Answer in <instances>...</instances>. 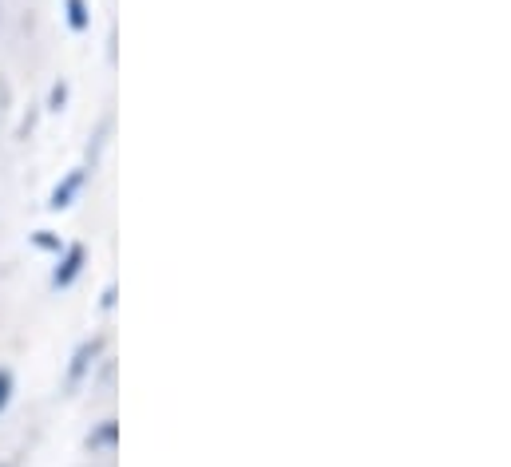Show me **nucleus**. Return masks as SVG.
I'll return each mask as SVG.
<instances>
[{
  "label": "nucleus",
  "mask_w": 511,
  "mask_h": 467,
  "mask_svg": "<svg viewBox=\"0 0 511 467\" xmlns=\"http://www.w3.org/2000/svg\"><path fill=\"white\" fill-rule=\"evenodd\" d=\"M80 270H83V246H71L68 258L56 266V278H52V281H56V285H71V281L80 278Z\"/></svg>",
  "instance_id": "1"
},
{
  "label": "nucleus",
  "mask_w": 511,
  "mask_h": 467,
  "mask_svg": "<svg viewBox=\"0 0 511 467\" xmlns=\"http://www.w3.org/2000/svg\"><path fill=\"white\" fill-rule=\"evenodd\" d=\"M100 349H103V341H91V345H83V349H80V356H76V365H71V373H68V380H71V385H76V380L83 377V368L91 365V356L100 353Z\"/></svg>",
  "instance_id": "2"
},
{
  "label": "nucleus",
  "mask_w": 511,
  "mask_h": 467,
  "mask_svg": "<svg viewBox=\"0 0 511 467\" xmlns=\"http://www.w3.org/2000/svg\"><path fill=\"white\" fill-rule=\"evenodd\" d=\"M80 183H83V175L76 171V175H71V178H68L64 186H56V195H52V202H48V207H52V210H59V207H68V198L76 195V186H80Z\"/></svg>",
  "instance_id": "3"
},
{
  "label": "nucleus",
  "mask_w": 511,
  "mask_h": 467,
  "mask_svg": "<svg viewBox=\"0 0 511 467\" xmlns=\"http://www.w3.org/2000/svg\"><path fill=\"white\" fill-rule=\"evenodd\" d=\"M64 5H68V24L71 28L76 32L88 28V5H83V0H64Z\"/></svg>",
  "instance_id": "4"
},
{
  "label": "nucleus",
  "mask_w": 511,
  "mask_h": 467,
  "mask_svg": "<svg viewBox=\"0 0 511 467\" xmlns=\"http://www.w3.org/2000/svg\"><path fill=\"white\" fill-rule=\"evenodd\" d=\"M8 400H12V373H0V412L8 409Z\"/></svg>",
  "instance_id": "5"
},
{
  "label": "nucleus",
  "mask_w": 511,
  "mask_h": 467,
  "mask_svg": "<svg viewBox=\"0 0 511 467\" xmlns=\"http://www.w3.org/2000/svg\"><path fill=\"white\" fill-rule=\"evenodd\" d=\"M64 100H68V88H64V83H59V88H52V107H56V111H59V107H64Z\"/></svg>",
  "instance_id": "6"
}]
</instances>
